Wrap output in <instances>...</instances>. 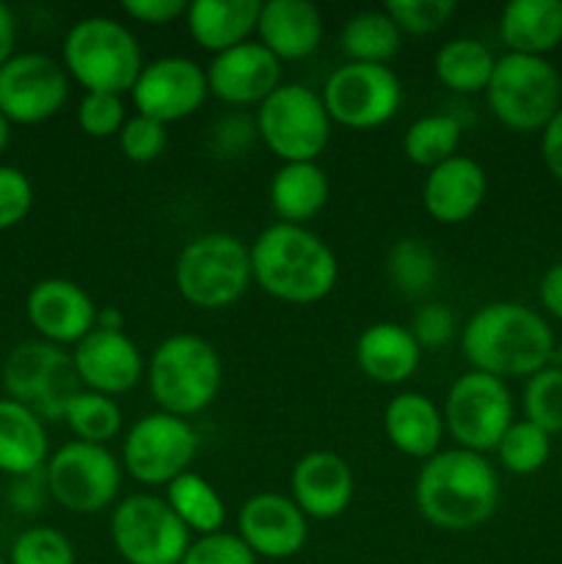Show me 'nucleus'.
I'll use <instances>...</instances> for the list:
<instances>
[{"label":"nucleus","mask_w":562,"mask_h":564,"mask_svg":"<svg viewBox=\"0 0 562 564\" xmlns=\"http://www.w3.org/2000/svg\"><path fill=\"white\" fill-rule=\"evenodd\" d=\"M461 350L474 372L490 378H532L549 367L556 341L534 308L516 301L485 303L461 330Z\"/></svg>","instance_id":"f257e3e1"},{"label":"nucleus","mask_w":562,"mask_h":564,"mask_svg":"<svg viewBox=\"0 0 562 564\" xmlns=\"http://www.w3.org/2000/svg\"><path fill=\"white\" fill-rule=\"evenodd\" d=\"M499 496V477L488 457L461 446L424 460L413 485L419 512L441 532L479 529L494 518Z\"/></svg>","instance_id":"f03ea898"},{"label":"nucleus","mask_w":562,"mask_h":564,"mask_svg":"<svg viewBox=\"0 0 562 564\" xmlns=\"http://www.w3.org/2000/svg\"><path fill=\"white\" fill-rule=\"evenodd\" d=\"M248 253L259 290L290 306L320 303L339 279V262L331 246L306 226H268Z\"/></svg>","instance_id":"7ed1b4c3"},{"label":"nucleus","mask_w":562,"mask_h":564,"mask_svg":"<svg viewBox=\"0 0 562 564\" xmlns=\"http://www.w3.org/2000/svg\"><path fill=\"white\" fill-rule=\"evenodd\" d=\"M147 380L160 411L191 419L218 400L224 364L218 350L202 336L171 334L154 347Z\"/></svg>","instance_id":"20e7f679"},{"label":"nucleus","mask_w":562,"mask_h":564,"mask_svg":"<svg viewBox=\"0 0 562 564\" xmlns=\"http://www.w3.org/2000/svg\"><path fill=\"white\" fill-rule=\"evenodd\" d=\"M64 69L86 91L125 97L143 69L141 44L114 17H83L66 31Z\"/></svg>","instance_id":"39448f33"},{"label":"nucleus","mask_w":562,"mask_h":564,"mask_svg":"<svg viewBox=\"0 0 562 564\" xmlns=\"http://www.w3.org/2000/svg\"><path fill=\"white\" fill-rule=\"evenodd\" d=\"M251 253L229 231H207L185 242L174 264L182 301L202 312H220L240 301L251 286Z\"/></svg>","instance_id":"423d86ee"},{"label":"nucleus","mask_w":562,"mask_h":564,"mask_svg":"<svg viewBox=\"0 0 562 564\" xmlns=\"http://www.w3.org/2000/svg\"><path fill=\"white\" fill-rule=\"evenodd\" d=\"M485 99L496 121L510 130L543 132L562 108V77L545 58L507 53L496 58Z\"/></svg>","instance_id":"0eeeda50"},{"label":"nucleus","mask_w":562,"mask_h":564,"mask_svg":"<svg viewBox=\"0 0 562 564\" xmlns=\"http://www.w3.org/2000/svg\"><path fill=\"white\" fill-rule=\"evenodd\" d=\"M259 141L281 163H317L331 141V116L323 94L301 83H281L257 108Z\"/></svg>","instance_id":"6e6552de"},{"label":"nucleus","mask_w":562,"mask_h":564,"mask_svg":"<svg viewBox=\"0 0 562 564\" xmlns=\"http://www.w3.org/2000/svg\"><path fill=\"white\" fill-rule=\"evenodd\" d=\"M125 468L108 446L69 441L44 463L50 499L75 516H97L116 505Z\"/></svg>","instance_id":"1a4fd4ad"},{"label":"nucleus","mask_w":562,"mask_h":564,"mask_svg":"<svg viewBox=\"0 0 562 564\" xmlns=\"http://www.w3.org/2000/svg\"><path fill=\"white\" fill-rule=\"evenodd\" d=\"M3 389L9 400L28 405L42 422H61L83 383L69 352L50 341L31 339L20 341L6 358Z\"/></svg>","instance_id":"9d476101"},{"label":"nucleus","mask_w":562,"mask_h":564,"mask_svg":"<svg viewBox=\"0 0 562 564\" xmlns=\"http://www.w3.org/2000/svg\"><path fill=\"white\" fill-rule=\"evenodd\" d=\"M110 543L127 564H180L193 534L171 512L169 501L132 494L114 505Z\"/></svg>","instance_id":"9b49d317"},{"label":"nucleus","mask_w":562,"mask_h":564,"mask_svg":"<svg viewBox=\"0 0 562 564\" xmlns=\"http://www.w3.org/2000/svg\"><path fill=\"white\" fill-rule=\"evenodd\" d=\"M198 452V435L187 419L154 411L138 419L121 444V468L141 485H169L185 471Z\"/></svg>","instance_id":"f8f14e48"},{"label":"nucleus","mask_w":562,"mask_h":564,"mask_svg":"<svg viewBox=\"0 0 562 564\" xmlns=\"http://www.w3.org/2000/svg\"><path fill=\"white\" fill-rule=\"evenodd\" d=\"M444 427L461 449L496 452L512 419V397L505 380L483 372H466L450 386L444 402Z\"/></svg>","instance_id":"ddd939ff"},{"label":"nucleus","mask_w":562,"mask_h":564,"mask_svg":"<svg viewBox=\"0 0 562 564\" xmlns=\"http://www.w3.org/2000/svg\"><path fill=\"white\" fill-rule=\"evenodd\" d=\"M323 102L336 124L347 130H375L400 110L402 83L391 66L345 61L325 80Z\"/></svg>","instance_id":"4468645a"},{"label":"nucleus","mask_w":562,"mask_h":564,"mask_svg":"<svg viewBox=\"0 0 562 564\" xmlns=\"http://www.w3.org/2000/svg\"><path fill=\"white\" fill-rule=\"evenodd\" d=\"M69 99L64 64L44 53H14L0 66V113L11 124H42Z\"/></svg>","instance_id":"2eb2a0df"},{"label":"nucleus","mask_w":562,"mask_h":564,"mask_svg":"<svg viewBox=\"0 0 562 564\" xmlns=\"http://www.w3.org/2000/svg\"><path fill=\"white\" fill-rule=\"evenodd\" d=\"M207 97V75L196 61L185 55H163L149 61L143 64L136 86L130 88L136 113L165 127L196 113Z\"/></svg>","instance_id":"dca6fc26"},{"label":"nucleus","mask_w":562,"mask_h":564,"mask_svg":"<svg viewBox=\"0 0 562 564\" xmlns=\"http://www.w3.org/2000/svg\"><path fill=\"white\" fill-rule=\"evenodd\" d=\"M237 538L257 560H292L309 540V518L290 496L253 494L240 507Z\"/></svg>","instance_id":"f3484780"},{"label":"nucleus","mask_w":562,"mask_h":564,"mask_svg":"<svg viewBox=\"0 0 562 564\" xmlns=\"http://www.w3.org/2000/svg\"><path fill=\"white\" fill-rule=\"evenodd\" d=\"M69 356L83 389L105 397L127 394L147 375L141 350L125 330L94 328L72 347Z\"/></svg>","instance_id":"a211bd4d"},{"label":"nucleus","mask_w":562,"mask_h":564,"mask_svg":"<svg viewBox=\"0 0 562 564\" xmlns=\"http://www.w3.org/2000/svg\"><path fill=\"white\" fill-rule=\"evenodd\" d=\"M25 317L42 341L55 347H75L97 325V306L75 281L42 279L28 292Z\"/></svg>","instance_id":"6ab92c4d"},{"label":"nucleus","mask_w":562,"mask_h":564,"mask_svg":"<svg viewBox=\"0 0 562 564\" xmlns=\"http://www.w3.org/2000/svg\"><path fill=\"white\" fill-rule=\"evenodd\" d=\"M207 88L218 102L231 108L262 105L281 86V61L259 42H242L213 55L204 69Z\"/></svg>","instance_id":"aec40b11"},{"label":"nucleus","mask_w":562,"mask_h":564,"mask_svg":"<svg viewBox=\"0 0 562 564\" xmlns=\"http://www.w3.org/2000/svg\"><path fill=\"white\" fill-rule=\"evenodd\" d=\"M290 490V499L303 516L314 521H334L350 507L356 479L345 457L328 449H314L292 466Z\"/></svg>","instance_id":"412c9836"},{"label":"nucleus","mask_w":562,"mask_h":564,"mask_svg":"<svg viewBox=\"0 0 562 564\" xmlns=\"http://www.w3.org/2000/svg\"><path fill=\"white\" fill-rule=\"evenodd\" d=\"M488 176L477 160L455 154L428 171L422 185L424 213L441 226H457L472 218L485 202Z\"/></svg>","instance_id":"4be33fe9"},{"label":"nucleus","mask_w":562,"mask_h":564,"mask_svg":"<svg viewBox=\"0 0 562 564\" xmlns=\"http://www.w3.org/2000/svg\"><path fill=\"white\" fill-rule=\"evenodd\" d=\"M257 42L284 61L309 58L323 42V14L309 0H268L257 22Z\"/></svg>","instance_id":"5701e85b"},{"label":"nucleus","mask_w":562,"mask_h":564,"mask_svg":"<svg viewBox=\"0 0 562 564\" xmlns=\"http://www.w3.org/2000/svg\"><path fill=\"white\" fill-rule=\"evenodd\" d=\"M383 433L400 455L424 463L441 452L446 433L444 413L430 397L419 391H402L386 405Z\"/></svg>","instance_id":"b1692460"},{"label":"nucleus","mask_w":562,"mask_h":564,"mask_svg":"<svg viewBox=\"0 0 562 564\" xmlns=\"http://www.w3.org/2000/svg\"><path fill=\"white\" fill-rule=\"evenodd\" d=\"M356 364L375 383L400 386L417 375L422 364V347L406 325L372 323L358 336Z\"/></svg>","instance_id":"393cba45"},{"label":"nucleus","mask_w":562,"mask_h":564,"mask_svg":"<svg viewBox=\"0 0 562 564\" xmlns=\"http://www.w3.org/2000/svg\"><path fill=\"white\" fill-rule=\"evenodd\" d=\"M259 0H193L187 3L185 25L193 42L213 55L248 42L257 31Z\"/></svg>","instance_id":"a878e982"},{"label":"nucleus","mask_w":562,"mask_h":564,"mask_svg":"<svg viewBox=\"0 0 562 564\" xmlns=\"http://www.w3.org/2000/svg\"><path fill=\"white\" fill-rule=\"evenodd\" d=\"M499 36L518 55H538L562 44V0H510L501 9Z\"/></svg>","instance_id":"bb28decb"},{"label":"nucleus","mask_w":562,"mask_h":564,"mask_svg":"<svg viewBox=\"0 0 562 564\" xmlns=\"http://www.w3.org/2000/svg\"><path fill=\"white\" fill-rule=\"evenodd\" d=\"M328 174L320 163H281L270 180V207L279 224L306 226L328 204Z\"/></svg>","instance_id":"cd10ccee"},{"label":"nucleus","mask_w":562,"mask_h":564,"mask_svg":"<svg viewBox=\"0 0 562 564\" xmlns=\"http://www.w3.org/2000/svg\"><path fill=\"white\" fill-rule=\"evenodd\" d=\"M47 430L44 422L22 402L0 400V474L25 477L42 471L47 463Z\"/></svg>","instance_id":"c85d7f7f"},{"label":"nucleus","mask_w":562,"mask_h":564,"mask_svg":"<svg viewBox=\"0 0 562 564\" xmlns=\"http://www.w3.org/2000/svg\"><path fill=\"white\" fill-rule=\"evenodd\" d=\"M165 501H169L171 512L182 521V527L193 534V538H204V534L224 532L226 523V505L220 499L218 490L196 471H185L176 477L174 482L165 485Z\"/></svg>","instance_id":"c756f323"},{"label":"nucleus","mask_w":562,"mask_h":564,"mask_svg":"<svg viewBox=\"0 0 562 564\" xmlns=\"http://www.w3.org/2000/svg\"><path fill=\"white\" fill-rule=\"evenodd\" d=\"M494 66L496 55L490 53L488 44L472 36H457L452 42L441 44L433 61V72L439 83L455 94L485 91L490 75H494Z\"/></svg>","instance_id":"7c9ffc66"},{"label":"nucleus","mask_w":562,"mask_h":564,"mask_svg":"<svg viewBox=\"0 0 562 564\" xmlns=\"http://www.w3.org/2000/svg\"><path fill=\"white\" fill-rule=\"evenodd\" d=\"M402 47V31L391 17L380 11H358L342 25L339 50L350 64L386 66Z\"/></svg>","instance_id":"2f4dec72"},{"label":"nucleus","mask_w":562,"mask_h":564,"mask_svg":"<svg viewBox=\"0 0 562 564\" xmlns=\"http://www.w3.org/2000/svg\"><path fill=\"white\" fill-rule=\"evenodd\" d=\"M461 121L450 113L419 116L402 135V154L419 169H435L455 158L461 147Z\"/></svg>","instance_id":"473e14b6"},{"label":"nucleus","mask_w":562,"mask_h":564,"mask_svg":"<svg viewBox=\"0 0 562 564\" xmlns=\"http://www.w3.org/2000/svg\"><path fill=\"white\" fill-rule=\"evenodd\" d=\"M64 422L72 430V435H75V441L105 446L121 433L125 419H121V408L114 397L83 389L66 405Z\"/></svg>","instance_id":"72a5a7b5"},{"label":"nucleus","mask_w":562,"mask_h":564,"mask_svg":"<svg viewBox=\"0 0 562 564\" xmlns=\"http://www.w3.org/2000/svg\"><path fill=\"white\" fill-rule=\"evenodd\" d=\"M386 275L402 295H422L439 279V259L430 251L428 242L406 237L389 248Z\"/></svg>","instance_id":"f704fd0d"},{"label":"nucleus","mask_w":562,"mask_h":564,"mask_svg":"<svg viewBox=\"0 0 562 564\" xmlns=\"http://www.w3.org/2000/svg\"><path fill=\"white\" fill-rule=\"evenodd\" d=\"M496 455H499V463L507 471L518 474V477H529V474L540 471L549 460L551 435L534 427L527 419H521V422H512L507 433L501 435Z\"/></svg>","instance_id":"c9c22d12"},{"label":"nucleus","mask_w":562,"mask_h":564,"mask_svg":"<svg viewBox=\"0 0 562 564\" xmlns=\"http://www.w3.org/2000/svg\"><path fill=\"white\" fill-rule=\"evenodd\" d=\"M523 419L543 433H562V369L545 367L523 386Z\"/></svg>","instance_id":"e433bc0d"},{"label":"nucleus","mask_w":562,"mask_h":564,"mask_svg":"<svg viewBox=\"0 0 562 564\" xmlns=\"http://www.w3.org/2000/svg\"><path fill=\"white\" fill-rule=\"evenodd\" d=\"M9 564H75V545L58 529L33 527L14 540Z\"/></svg>","instance_id":"4c0bfd02"},{"label":"nucleus","mask_w":562,"mask_h":564,"mask_svg":"<svg viewBox=\"0 0 562 564\" xmlns=\"http://www.w3.org/2000/svg\"><path fill=\"white\" fill-rule=\"evenodd\" d=\"M130 119L125 108V97L119 94H83L80 105H77V124L88 138H119L121 127Z\"/></svg>","instance_id":"58836bf2"},{"label":"nucleus","mask_w":562,"mask_h":564,"mask_svg":"<svg viewBox=\"0 0 562 564\" xmlns=\"http://www.w3.org/2000/svg\"><path fill=\"white\" fill-rule=\"evenodd\" d=\"M383 11L402 33L428 36L446 25V20L455 14V3L452 0H389Z\"/></svg>","instance_id":"ea45409f"},{"label":"nucleus","mask_w":562,"mask_h":564,"mask_svg":"<svg viewBox=\"0 0 562 564\" xmlns=\"http://www.w3.org/2000/svg\"><path fill=\"white\" fill-rule=\"evenodd\" d=\"M169 147V127L147 116H130L119 132V149L130 163H154Z\"/></svg>","instance_id":"a19ab883"},{"label":"nucleus","mask_w":562,"mask_h":564,"mask_svg":"<svg viewBox=\"0 0 562 564\" xmlns=\"http://www.w3.org/2000/svg\"><path fill=\"white\" fill-rule=\"evenodd\" d=\"M259 560L251 554L246 543L231 532H215L204 534V538H193L187 545L185 556L180 564H257Z\"/></svg>","instance_id":"79ce46f5"},{"label":"nucleus","mask_w":562,"mask_h":564,"mask_svg":"<svg viewBox=\"0 0 562 564\" xmlns=\"http://www.w3.org/2000/svg\"><path fill=\"white\" fill-rule=\"evenodd\" d=\"M33 207V185L25 171L0 165V231L14 229Z\"/></svg>","instance_id":"37998d69"},{"label":"nucleus","mask_w":562,"mask_h":564,"mask_svg":"<svg viewBox=\"0 0 562 564\" xmlns=\"http://www.w3.org/2000/svg\"><path fill=\"white\" fill-rule=\"evenodd\" d=\"M422 350H439L455 339V314L446 303H424L408 325Z\"/></svg>","instance_id":"c03bdc74"},{"label":"nucleus","mask_w":562,"mask_h":564,"mask_svg":"<svg viewBox=\"0 0 562 564\" xmlns=\"http://www.w3.org/2000/svg\"><path fill=\"white\" fill-rule=\"evenodd\" d=\"M257 138V121L246 113L224 116L209 130V143L218 152V158H240V154H246L251 149V143Z\"/></svg>","instance_id":"a18cd8bd"},{"label":"nucleus","mask_w":562,"mask_h":564,"mask_svg":"<svg viewBox=\"0 0 562 564\" xmlns=\"http://www.w3.org/2000/svg\"><path fill=\"white\" fill-rule=\"evenodd\" d=\"M121 11L143 25H169L187 14V3L185 0H125Z\"/></svg>","instance_id":"49530a36"},{"label":"nucleus","mask_w":562,"mask_h":564,"mask_svg":"<svg viewBox=\"0 0 562 564\" xmlns=\"http://www.w3.org/2000/svg\"><path fill=\"white\" fill-rule=\"evenodd\" d=\"M9 505L14 507L17 512L22 516H33V512L42 510L44 501L50 499V490H47V479H44V468L42 471H33L25 474V477H14L9 488Z\"/></svg>","instance_id":"de8ad7c7"},{"label":"nucleus","mask_w":562,"mask_h":564,"mask_svg":"<svg viewBox=\"0 0 562 564\" xmlns=\"http://www.w3.org/2000/svg\"><path fill=\"white\" fill-rule=\"evenodd\" d=\"M540 154L549 169V174L556 182H562V108L556 110L554 119L543 127V138H540Z\"/></svg>","instance_id":"09e8293b"},{"label":"nucleus","mask_w":562,"mask_h":564,"mask_svg":"<svg viewBox=\"0 0 562 564\" xmlns=\"http://www.w3.org/2000/svg\"><path fill=\"white\" fill-rule=\"evenodd\" d=\"M538 297L540 306H543L551 317L562 319V262L551 264V268L545 270L538 286Z\"/></svg>","instance_id":"8fccbe9b"},{"label":"nucleus","mask_w":562,"mask_h":564,"mask_svg":"<svg viewBox=\"0 0 562 564\" xmlns=\"http://www.w3.org/2000/svg\"><path fill=\"white\" fill-rule=\"evenodd\" d=\"M17 44V20L6 3H0V66L14 55Z\"/></svg>","instance_id":"3c124183"},{"label":"nucleus","mask_w":562,"mask_h":564,"mask_svg":"<svg viewBox=\"0 0 562 564\" xmlns=\"http://www.w3.org/2000/svg\"><path fill=\"white\" fill-rule=\"evenodd\" d=\"M94 328H102V330H125V314H121L116 306L97 308V325H94Z\"/></svg>","instance_id":"603ef678"},{"label":"nucleus","mask_w":562,"mask_h":564,"mask_svg":"<svg viewBox=\"0 0 562 564\" xmlns=\"http://www.w3.org/2000/svg\"><path fill=\"white\" fill-rule=\"evenodd\" d=\"M11 141V121L6 119L3 113H0V154L6 152V147H9Z\"/></svg>","instance_id":"864d4df0"},{"label":"nucleus","mask_w":562,"mask_h":564,"mask_svg":"<svg viewBox=\"0 0 562 564\" xmlns=\"http://www.w3.org/2000/svg\"><path fill=\"white\" fill-rule=\"evenodd\" d=\"M554 358H556V367L562 369V339H560V345H556V350H554Z\"/></svg>","instance_id":"5fc2aeb1"},{"label":"nucleus","mask_w":562,"mask_h":564,"mask_svg":"<svg viewBox=\"0 0 562 564\" xmlns=\"http://www.w3.org/2000/svg\"><path fill=\"white\" fill-rule=\"evenodd\" d=\"M0 564H6V562H3V560H0Z\"/></svg>","instance_id":"6e6d98bb"},{"label":"nucleus","mask_w":562,"mask_h":564,"mask_svg":"<svg viewBox=\"0 0 562 564\" xmlns=\"http://www.w3.org/2000/svg\"><path fill=\"white\" fill-rule=\"evenodd\" d=\"M560 463H562V460H560Z\"/></svg>","instance_id":"4d7b16f0"}]
</instances>
